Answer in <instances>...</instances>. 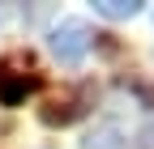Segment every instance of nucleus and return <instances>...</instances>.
Instances as JSON below:
<instances>
[{
	"mask_svg": "<svg viewBox=\"0 0 154 149\" xmlns=\"http://www.w3.org/2000/svg\"><path fill=\"white\" fill-rule=\"evenodd\" d=\"M86 115V98H60V102H47L43 111H38V119H43L47 128H64L73 119Z\"/></svg>",
	"mask_w": 154,
	"mask_h": 149,
	"instance_id": "obj_3",
	"label": "nucleus"
},
{
	"mask_svg": "<svg viewBox=\"0 0 154 149\" xmlns=\"http://www.w3.org/2000/svg\"><path fill=\"white\" fill-rule=\"evenodd\" d=\"M86 149H128V136L116 124H103V128H94L86 136Z\"/></svg>",
	"mask_w": 154,
	"mask_h": 149,
	"instance_id": "obj_4",
	"label": "nucleus"
},
{
	"mask_svg": "<svg viewBox=\"0 0 154 149\" xmlns=\"http://www.w3.org/2000/svg\"><path fill=\"white\" fill-rule=\"evenodd\" d=\"M94 13H103L107 22H124L141 13V0H94Z\"/></svg>",
	"mask_w": 154,
	"mask_h": 149,
	"instance_id": "obj_5",
	"label": "nucleus"
},
{
	"mask_svg": "<svg viewBox=\"0 0 154 149\" xmlns=\"http://www.w3.org/2000/svg\"><path fill=\"white\" fill-rule=\"evenodd\" d=\"M90 43H94V30L82 22V17H64V22H60V26L47 34V47H51V55H56L60 64H69V68L86 60Z\"/></svg>",
	"mask_w": 154,
	"mask_h": 149,
	"instance_id": "obj_1",
	"label": "nucleus"
},
{
	"mask_svg": "<svg viewBox=\"0 0 154 149\" xmlns=\"http://www.w3.org/2000/svg\"><path fill=\"white\" fill-rule=\"evenodd\" d=\"M43 85V77L38 72H0V107H17V102H26V94H34V89Z\"/></svg>",
	"mask_w": 154,
	"mask_h": 149,
	"instance_id": "obj_2",
	"label": "nucleus"
},
{
	"mask_svg": "<svg viewBox=\"0 0 154 149\" xmlns=\"http://www.w3.org/2000/svg\"><path fill=\"white\" fill-rule=\"evenodd\" d=\"M137 149H154V124L146 128V132H141V145H137Z\"/></svg>",
	"mask_w": 154,
	"mask_h": 149,
	"instance_id": "obj_6",
	"label": "nucleus"
}]
</instances>
